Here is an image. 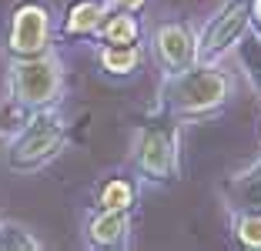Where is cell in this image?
<instances>
[{
    "label": "cell",
    "mask_w": 261,
    "mask_h": 251,
    "mask_svg": "<svg viewBox=\"0 0 261 251\" xmlns=\"http://www.w3.org/2000/svg\"><path fill=\"white\" fill-rule=\"evenodd\" d=\"M231 94V77L211 64H191L185 70H168L161 84V111L177 117H204L224 107Z\"/></svg>",
    "instance_id": "1"
},
{
    "label": "cell",
    "mask_w": 261,
    "mask_h": 251,
    "mask_svg": "<svg viewBox=\"0 0 261 251\" xmlns=\"http://www.w3.org/2000/svg\"><path fill=\"white\" fill-rule=\"evenodd\" d=\"M64 141H67L64 121L54 111L40 107V111H34V114L27 117V124H23V128L17 131V137L10 141L7 164L14 167V171H37L40 164H47V161L61 151Z\"/></svg>",
    "instance_id": "2"
},
{
    "label": "cell",
    "mask_w": 261,
    "mask_h": 251,
    "mask_svg": "<svg viewBox=\"0 0 261 251\" xmlns=\"http://www.w3.org/2000/svg\"><path fill=\"white\" fill-rule=\"evenodd\" d=\"M64 87V70L54 54H37V57H14L10 64V97L27 111L54 104V97Z\"/></svg>",
    "instance_id": "3"
},
{
    "label": "cell",
    "mask_w": 261,
    "mask_h": 251,
    "mask_svg": "<svg viewBox=\"0 0 261 251\" xmlns=\"http://www.w3.org/2000/svg\"><path fill=\"white\" fill-rule=\"evenodd\" d=\"M134 167L147 181H174L177 178V128L171 114L158 117L138 131Z\"/></svg>",
    "instance_id": "4"
},
{
    "label": "cell",
    "mask_w": 261,
    "mask_h": 251,
    "mask_svg": "<svg viewBox=\"0 0 261 251\" xmlns=\"http://www.w3.org/2000/svg\"><path fill=\"white\" fill-rule=\"evenodd\" d=\"M251 27V0H228L215 17H207V23L198 34V61L215 64L224 51L241 40V34Z\"/></svg>",
    "instance_id": "5"
},
{
    "label": "cell",
    "mask_w": 261,
    "mask_h": 251,
    "mask_svg": "<svg viewBox=\"0 0 261 251\" xmlns=\"http://www.w3.org/2000/svg\"><path fill=\"white\" fill-rule=\"evenodd\" d=\"M47 44H50L47 7L37 0L20 4L10 20V54L14 57H37V54H47Z\"/></svg>",
    "instance_id": "6"
},
{
    "label": "cell",
    "mask_w": 261,
    "mask_h": 251,
    "mask_svg": "<svg viewBox=\"0 0 261 251\" xmlns=\"http://www.w3.org/2000/svg\"><path fill=\"white\" fill-rule=\"evenodd\" d=\"M154 47H158L164 70H185L198 64V37L185 23H161L154 34Z\"/></svg>",
    "instance_id": "7"
},
{
    "label": "cell",
    "mask_w": 261,
    "mask_h": 251,
    "mask_svg": "<svg viewBox=\"0 0 261 251\" xmlns=\"http://www.w3.org/2000/svg\"><path fill=\"white\" fill-rule=\"evenodd\" d=\"M130 235V208H114V211H97L87 224V238L94 248H121Z\"/></svg>",
    "instance_id": "8"
},
{
    "label": "cell",
    "mask_w": 261,
    "mask_h": 251,
    "mask_svg": "<svg viewBox=\"0 0 261 251\" xmlns=\"http://www.w3.org/2000/svg\"><path fill=\"white\" fill-rule=\"evenodd\" d=\"M224 194H228L231 211H261V161L231 174L224 184Z\"/></svg>",
    "instance_id": "9"
},
{
    "label": "cell",
    "mask_w": 261,
    "mask_h": 251,
    "mask_svg": "<svg viewBox=\"0 0 261 251\" xmlns=\"http://www.w3.org/2000/svg\"><path fill=\"white\" fill-rule=\"evenodd\" d=\"M104 74L111 77H130L141 67V47L138 44H104L97 54Z\"/></svg>",
    "instance_id": "10"
},
{
    "label": "cell",
    "mask_w": 261,
    "mask_h": 251,
    "mask_svg": "<svg viewBox=\"0 0 261 251\" xmlns=\"http://www.w3.org/2000/svg\"><path fill=\"white\" fill-rule=\"evenodd\" d=\"M104 14H108V4L104 0H74L70 10H67L64 31L67 34H97Z\"/></svg>",
    "instance_id": "11"
},
{
    "label": "cell",
    "mask_w": 261,
    "mask_h": 251,
    "mask_svg": "<svg viewBox=\"0 0 261 251\" xmlns=\"http://www.w3.org/2000/svg\"><path fill=\"white\" fill-rule=\"evenodd\" d=\"M97 34H100L104 44H138L141 23H138V17H134V10H117L114 17L104 14Z\"/></svg>",
    "instance_id": "12"
},
{
    "label": "cell",
    "mask_w": 261,
    "mask_h": 251,
    "mask_svg": "<svg viewBox=\"0 0 261 251\" xmlns=\"http://www.w3.org/2000/svg\"><path fill=\"white\" fill-rule=\"evenodd\" d=\"M134 205V184L130 178H104L97 184V211H114V208Z\"/></svg>",
    "instance_id": "13"
},
{
    "label": "cell",
    "mask_w": 261,
    "mask_h": 251,
    "mask_svg": "<svg viewBox=\"0 0 261 251\" xmlns=\"http://www.w3.org/2000/svg\"><path fill=\"white\" fill-rule=\"evenodd\" d=\"M238 61H241V70L245 77L251 81V87L261 94V34L258 31H245L238 40Z\"/></svg>",
    "instance_id": "14"
},
{
    "label": "cell",
    "mask_w": 261,
    "mask_h": 251,
    "mask_svg": "<svg viewBox=\"0 0 261 251\" xmlns=\"http://www.w3.org/2000/svg\"><path fill=\"white\" fill-rule=\"evenodd\" d=\"M37 251L40 241L27 228L14 224V221H0V251Z\"/></svg>",
    "instance_id": "15"
},
{
    "label": "cell",
    "mask_w": 261,
    "mask_h": 251,
    "mask_svg": "<svg viewBox=\"0 0 261 251\" xmlns=\"http://www.w3.org/2000/svg\"><path fill=\"white\" fill-rule=\"evenodd\" d=\"M234 235L245 248H261V211H234Z\"/></svg>",
    "instance_id": "16"
},
{
    "label": "cell",
    "mask_w": 261,
    "mask_h": 251,
    "mask_svg": "<svg viewBox=\"0 0 261 251\" xmlns=\"http://www.w3.org/2000/svg\"><path fill=\"white\" fill-rule=\"evenodd\" d=\"M111 7H117V10H141V4L144 0H108Z\"/></svg>",
    "instance_id": "17"
},
{
    "label": "cell",
    "mask_w": 261,
    "mask_h": 251,
    "mask_svg": "<svg viewBox=\"0 0 261 251\" xmlns=\"http://www.w3.org/2000/svg\"><path fill=\"white\" fill-rule=\"evenodd\" d=\"M251 23L258 27V34H261V0H251Z\"/></svg>",
    "instance_id": "18"
}]
</instances>
